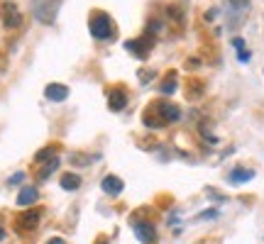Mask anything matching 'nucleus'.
I'll use <instances>...</instances> for the list:
<instances>
[{"instance_id": "1", "label": "nucleus", "mask_w": 264, "mask_h": 244, "mask_svg": "<svg viewBox=\"0 0 264 244\" xmlns=\"http://www.w3.org/2000/svg\"><path fill=\"white\" fill-rule=\"evenodd\" d=\"M88 27H90V34H93L95 39H108V37H110V32H113L110 17H108V15H103V12H95V15H90V22H88Z\"/></svg>"}, {"instance_id": "2", "label": "nucleus", "mask_w": 264, "mask_h": 244, "mask_svg": "<svg viewBox=\"0 0 264 244\" xmlns=\"http://www.w3.org/2000/svg\"><path fill=\"white\" fill-rule=\"evenodd\" d=\"M59 5H61V0H44L42 5H37V10H34V17L39 20V22H54V17H57L59 12Z\"/></svg>"}, {"instance_id": "3", "label": "nucleus", "mask_w": 264, "mask_h": 244, "mask_svg": "<svg viewBox=\"0 0 264 244\" xmlns=\"http://www.w3.org/2000/svg\"><path fill=\"white\" fill-rule=\"evenodd\" d=\"M152 44H154V39H152L149 34H145V37H140V39H130V42H125V49L132 52L137 59H147Z\"/></svg>"}, {"instance_id": "4", "label": "nucleus", "mask_w": 264, "mask_h": 244, "mask_svg": "<svg viewBox=\"0 0 264 244\" xmlns=\"http://www.w3.org/2000/svg\"><path fill=\"white\" fill-rule=\"evenodd\" d=\"M152 110H154V113H159L164 122H178V120H181V108L174 105V103H164V100H162V103H154V105H152Z\"/></svg>"}, {"instance_id": "5", "label": "nucleus", "mask_w": 264, "mask_h": 244, "mask_svg": "<svg viewBox=\"0 0 264 244\" xmlns=\"http://www.w3.org/2000/svg\"><path fill=\"white\" fill-rule=\"evenodd\" d=\"M130 222H132V227H135L140 242L152 244L157 240V232H154V225H152V222H145V220H130Z\"/></svg>"}, {"instance_id": "6", "label": "nucleus", "mask_w": 264, "mask_h": 244, "mask_svg": "<svg viewBox=\"0 0 264 244\" xmlns=\"http://www.w3.org/2000/svg\"><path fill=\"white\" fill-rule=\"evenodd\" d=\"M2 12H5V27H7V30H12V27H20V25H22V15H20V10H17L15 5L5 2Z\"/></svg>"}, {"instance_id": "7", "label": "nucleus", "mask_w": 264, "mask_h": 244, "mask_svg": "<svg viewBox=\"0 0 264 244\" xmlns=\"http://www.w3.org/2000/svg\"><path fill=\"white\" fill-rule=\"evenodd\" d=\"M37 200H39V190H37L34 185H25V188L20 190V195H17V205H20V208L34 205Z\"/></svg>"}, {"instance_id": "8", "label": "nucleus", "mask_w": 264, "mask_h": 244, "mask_svg": "<svg viewBox=\"0 0 264 244\" xmlns=\"http://www.w3.org/2000/svg\"><path fill=\"white\" fill-rule=\"evenodd\" d=\"M37 225H39V210H29V213H22L17 217V227H20L22 232L34 230Z\"/></svg>"}, {"instance_id": "9", "label": "nucleus", "mask_w": 264, "mask_h": 244, "mask_svg": "<svg viewBox=\"0 0 264 244\" xmlns=\"http://www.w3.org/2000/svg\"><path fill=\"white\" fill-rule=\"evenodd\" d=\"M44 95H47L49 100H54V103H61V100H66L69 88H66V86H61V83H49V86L44 88Z\"/></svg>"}, {"instance_id": "10", "label": "nucleus", "mask_w": 264, "mask_h": 244, "mask_svg": "<svg viewBox=\"0 0 264 244\" xmlns=\"http://www.w3.org/2000/svg\"><path fill=\"white\" fill-rule=\"evenodd\" d=\"M100 188H103V193H108V195H117V193H122L125 183L120 181L117 176H105L103 183H100Z\"/></svg>"}, {"instance_id": "11", "label": "nucleus", "mask_w": 264, "mask_h": 244, "mask_svg": "<svg viewBox=\"0 0 264 244\" xmlns=\"http://www.w3.org/2000/svg\"><path fill=\"white\" fill-rule=\"evenodd\" d=\"M255 179V171L252 169H242V166H237L230 171V176H228V181L230 183H247Z\"/></svg>"}, {"instance_id": "12", "label": "nucleus", "mask_w": 264, "mask_h": 244, "mask_svg": "<svg viewBox=\"0 0 264 244\" xmlns=\"http://www.w3.org/2000/svg\"><path fill=\"white\" fill-rule=\"evenodd\" d=\"M127 105V95L122 88H115V91H110V98H108V108L110 110H122Z\"/></svg>"}, {"instance_id": "13", "label": "nucleus", "mask_w": 264, "mask_h": 244, "mask_svg": "<svg viewBox=\"0 0 264 244\" xmlns=\"http://www.w3.org/2000/svg\"><path fill=\"white\" fill-rule=\"evenodd\" d=\"M81 185V176L79 174H64L61 176V188L64 190H76Z\"/></svg>"}, {"instance_id": "14", "label": "nucleus", "mask_w": 264, "mask_h": 244, "mask_svg": "<svg viewBox=\"0 0 264 244\" xmlns=\"http://www.w3.org/2000/svg\"><path fill=\"white\" fill-rule=\"evenodd\" d=\"M57 169H59V156H54V159H49V161H47V166L39 171V179H42V181H44V179H49Z\"/></svg>"}, {"instance_id": "15", "label": "nucleus", "mask_w": 264, "mask_h": 244, "mask_svg": "<svg viewBox=\"0 0 264 244\" xmlns=\"http://www.w3.org/2000/svg\"><path fill=\"white\" fill-rule=\"evenodd\" d=\"M174 91H176V73L172 71V73H167V81L162 83V93L164 95H172Z\"/></svg>"}, {"instance_id": "16", "label": "nucleus", "mask_w": 264, "mask_h": 244, "mask_svg": "<svg viewBox=\"0 0 264 244\" xmlns=\"http://www.w3.org/2000/svg\"><path fill=\"white\" fill-rule=\"evenodd\" d=\"M54 156H57L54 149H52V147H47V149H42V152L34 156V161H37V164H42V161H49V159H54Z\"/></svg>"}, {"instance_id": "17", "label": "nucleus", "mask_w": 264, "mask_h": 244, "mask_svg": "<svg viewBox=\"0 0 264 244\" xmlns=\"http://www.w3.org/2000/svg\"><path fill=\"white\" fill-rule=\"evenodd\" d=\"M93 159H95V156H79V154H74V156H71V164H74V166H86Z\"/></svg>"}, {"instance_id": "18", "label": "nucleus", "mask_w": 264, "mask_h": 244, "mask_svg": "<svg viewBox=\"0 0 264 244\" xmlns=\"http://www.w3.org/2000/svg\"><path fill=\"white\" fill-rule=\"evenodd\" d=\"M218 217V210L215 208H210V210H205L203 215H198V220H215Z\"/></svg>"}, {"instance_id": "19", "label": "nucleus", "mask_w": 264, "mask_h": 244, "mask_svg": "<svg viewBox=\"0 0 264 244\" xmlns=\"http://www.w3.org/2000/svg\"><path fill=\"white\" fill-rule=\"evenodd\" d=\"M237 59L242 61V63H247V61L252 59V54H250L247 49H240V52H237Z\"/></svg>"}, {"instance_id": "20", "label": "nucleus", "mask_w": 264, "mask_h": 244, "mask_svg": "<svg viewBox=\"0 0 264 244\" xmlns=\"http://www.w3.org/2000/svg\"><path fill=\"white\" fill-rule=\"evenodd\" d=\"M233 47L237 49V52H240V49H245V39H242V37H235V39H233Z\"/></svg>"}, {"instance_id": "21", "label": "nucleus", "mask_w": 264, "mask_h": 244, "mask_svg": "<svg viewBox=\"0 0 264 244\" xmlns=\"http://www.w3.org/2000/svg\"><path fill=\"white\" fill-rule=\"evenodd\" d=\"M215 12H218V10H208V12H205V20L213 22V20H215Z\"/></svg>"}, {"instance_id": "22", "label": "nucleus", "mask_w": 264, "mask_h": 244, "mask_svg": "<svg viewBox=\"0 0 264 244\" xmlns=\"http://www.w3.org/2000/svg\"><path fill=\"white\" fill-rule=\"evenodd\" d=\"M22 179H25V174H15V176L10 179V183H20V181H22Z\"/></svg>"}, {"instance_id": "23", "label": "nucleus", "mask_w": 264, "mask_h": 244, "mask_svg": "<svg viewBox=\"0 0 264 244\" xmlns=\"http://www.w3.org/2000/svg\"><path fill=\"white\" fill-rule=\"evenodd\" d=\"M47 244H66V242H64V240H59V237H52Z\"/></svg>"}, {"instance_id": "24", "label": "nucleus", "mask_w": 264, "mask_h": 244, "mask_svg": "<svg viewBox=\"0 0 264 244\" xmlns=\"http://www.w3.org/2000/svg\"><path fill=\"white\" fill-rule=\"evenodd\" d=\"M2 240H5V230L0 227V242H2Z\"/></svg>"}]
</instances>
